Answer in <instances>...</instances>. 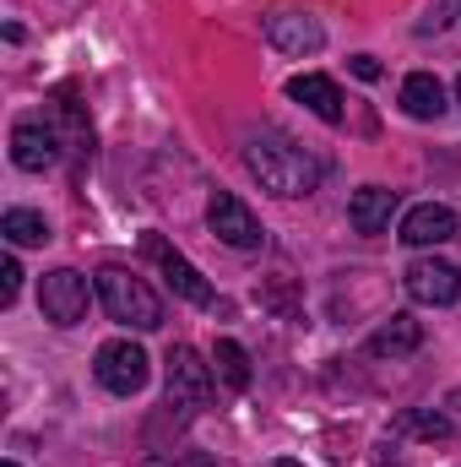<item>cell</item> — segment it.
<instances>
[{
  "label": "cell",
  "instance_id": "obj_25",
  "mask_svg": "<svg viewBox=\"0 0 461 467\" xmlns=\"http://www.w3.org/2000/svg\"><path fill=\"white\" fill-rule=\"evenodd\" d=\"M266 467H299V462L293 457H277V462H266Z\"/></svg>",
  "mask_w": 461,
  "mask_h": 467
},
{
  "label": "cell",
  "instance_id": "obj_17",
  "mask_svg": "<svg viewBox=\"0 0 461 467\" xmlns=\"http://www.w3.org/2000/svg\"><path fill=\"white\" fill-rule=\"evenodd\" d=\"M396 430H402V435H418V441H429V446H446V441L456 435L440 408H407V413L396 419Z\"/></svg>",
  "mask_w": 461,
  "mask_h": 467
},
{
  "label": "cell",
  "instance_id": "obj_23",
  "mask_svg": "<svg viewBox=\"0 0 461 467\" xmlns=\"http://www.w3.org/2000/svg\"><path fill=\"white\" fill-rule=\"evenodd\" d=\"M347 66H353V77H358V82H380V60H374V55H353Z\"/></svg>",
  "mask_w": 461,
  "mask_h": 467
},
{
  "label": "cell",
  "instance_id": "obj_24",
  "mask_svg": "<svg viewBox=\"0 0 461 467\" xmlns=\"http://www.w3.org/2000/svg\"><path fill=\"white\" fill-rule=\"evenodd\" d=\"M402 457H396V441H380L374 446V467H396Z\"/></svg>",
  "mask_w": 461,
  "mask_h": 467
},
{
  "label": "cell",
  "instance_id": "obj_3",
  "mask_svg": "<svg viewBox=\"0 0 461 467\" xmlns=\"http://www.w3.org/2000/svg\"><path fill=\"white\" fill-rule=\"evenodd\" d=\"M207 397H212V364H201V353L196 348H169V413L185 424V419H196L201 408H207Z\"/></svg>",
  "mask_w": 461,
  "mask_h": 467
},
{
  "label": "cell",
  "instance_id": "obj_4",
  "mask_svg": "<svg viewBox=\"0 0 461 467\" xmlns=\"http://www.w3.org/2000/svg\"><path fill=\"white\" fill-rule=\"evenodd\" d=\"M87 277L77 272V266H55V272H44V283H38V310H44V321L49 327H77V321H87Z\"/></svg>",
  "mask_w": 461,
  "mask_h": 467
},
{
  "label": "cell",
  "instance_id": "obj_15",
  "mask_svg": "<svg viewBox=\"0 0 461 467\" xmlns=\"http://www.w3.org/2000/svg\"><path fill=\"white\" fill-rule=\"evenodd\" d=\"M402 109H407L413 119H440L446 115V88H440V77L413 71V77L402 82Z\"/></svg>",
  "mask_w": 461,
  "mask_h": 467
},
{
  "label": "cell",
  "instance_id": "obj_16",
  "mask_svg": "<svg viewBox=\"0 0 461 467\" xmlns=\"http://www.w3.org/2000/svg\"><path fill=\"white\" fill-rule=\"evenodd\" d=\"M49 119H55V130H60L66 152H77V158H93V125H87V115H82L71 99H55Z\"/></svg>",
  "mask_w": 461,
  "mask_h": 467
},
{
  "label": "cell",
  "instance_id": "obj_1",
  "mask_svg": "<svg viewBox=\"0 0 461 467\" xmlns=\"http://www.w3.org/2000/svg\"><path fill=\"white\" fill-rule=\"evenodd\" d=\"M244 169L261 180V191H271L282 202H299L321 185V158L282 130H255L244 141Z\"/></svg>",
  "mask_w": 461,
  "mask_h": 467
},
{
  "label": "cell",
  "instance_id": "obj_18",
  "mask_svg": "<svg viewBox=\"0 0 461 467\" xmlns=\"http://www.w3.org/2000/svg\"><path fill=\"white\" fill-rule=\"evenodd\" d=\"M212 369H218V380H223L229 391H250V353L239 348L233 337H218V348H212Z\"/></svg>",
  "mask_w": 461,
  "mask_h": 467
},
{
  "label": "cell",
  "instance_id": "obj_20",
  "mask_svg": "<svg viewBox=\"0 0 461 467\" xmlns=\"http://www.w3.org/2000/svg\"><path fill=\"white\" fill-rule=\"evenodd\" d=\"M141 467H218L207 451H196V446H169V451H152Z\"/></svg>",
  "mask_w": 461,
  "mask_h": 467
},
{
  "label": "cell",
  "instance_id": "obj_11",
  "mask_svg": "<svg viewBox=\"0 0 461 467\" xmlns=\"http://www.w3.org/2000/svg\"><path fill=\"white\" fill-rule=\"evenodd\" d=\"M456 234H461V218L451 207H440V202H418V207H407V218H402V244H413V250L451 244Z\"/></svg>",
  "mask_w": 461,
  "mask_h": 467
},
{
  "label": "cell",
  "instance_id": "obj_19",
  "mask_svg": "<svg viewBox=\"0 0 461 467\" xmlns=\"http://www.w3.org/2000/svg\"><path fill=\"white\" fill-rule=\"evenodd\" d=\"M0 234L11 244H44L49 239V223L38 213H27V207H11V213H0Z\"/></svg>",
  "mask_w": 461,
  "mask_h": 467
},
{
  "label": "cell",
  "instance_id": "obj_7",
  "mask_svg": "<svg viewBox=\"0 0 461 467\" xmlns=\"http://www.w3.org/2000/svg\"><path fill=\"white\" fill-rule=\"evenodd\" d=\"M93 375H98L104 391L136 397V391L147 386V353L136 348L130 337H115V343H104V348L93 353Z\"/></svg>",
  "mask_w": 461,
  "mask_h": 467
},
{
  "label": "cell",
  "instance_id": "obj_10",
  "mask_svg": "<svg viewBox=\"0 0 461 467\" xmlns=\"http://www.w3.org/2000/svg\"><path fill=\"white\" fill-rule=\"evenodd\" d=\"M266 44L282 49V55H293V60H304V55H315L326 44V27L310 11H271L266 16Z\"/></svg>",
  "mask_w": 461,
  "mask_h": 467
},
{
  "label": "cell",
  "instance_id": "obj_27",
  "mask_svg": "<svg viewBox=\"0 0 461 467\" xmlns=\"http://www.w3.org/2000/svg\"><path fill=\"white\" fill-rule=\"evenodd\" d=\"M456 99H461V82H456Z\"/></svg>",
  "mask_w": 461,
  "mask_h": 467
},
{
  "label": "cell",
  "instance_id": "obj_8",
  "mask_svg": "<svg viewBox=\"0 0 461 467\" xmlns=\"http://www.w3.org/2000/svg\"><path fill=\"white\" fill-rule=\"evenodd\" d=\"M402 288H407L413 305H456L461 299V266L440 261V255H418L402 272Z\"/></svg>",
  "mask_w": 461,
  "mask_h": 467
},
{
  "label": "cell",
  "instance_id": "obj_9",
  "mask_svg": "<svg viewBox=\"0 0 461 467\" xmlns=\"http://www.w3.org/2000/svg\"><path fill=\"white\" fill-rule=\"evenodd\" d=\"M207 223H212V234L229 244V250H261L266 244V229H261V218L239 202V196H229V191H218L212 196V207H207Z\"/></svg>",
  "mask_w": 461,
  "mask_h": 467
},
{
  "label": "cell",
  "instance_id": "obj_14",
  "mask_svg": "<svg viewBox=\"0 0 461 467\" xmlns=\"http://www.w3.org/2000/svg\"><path fill=\"white\" fill-rule=\"evenodd\" d=\"M424 348V327L413 321V316H391L374 337H369V353L374 358H407V353Z\"/></svg>",
  "mask_w": 461,
  "mask_h": 467
},
{
  "label": "cell",
  "instance_id": "obj_2",
  "mask_svg": "<svg viewBox=\"0 0 461 467\" xmlns=\"http://www.w3.org/2000/svg\"><path fill=\"white\" fill-rule=\"evenodd\" d=\"M98 299H104L109 321L130 327V332H158L163 327V299L125 266H104L98 272Z\"/></svg>",
  "mask_w": 461,
  "mask_h": 467
},
{
  "label": "cell",
  "instance_id": "obj_26",
  "mask_svg": "<svg viewBox=\"0 0 461 467\" xmlns=\"http://www.w3.org/2000/svg\"><path fill=\"white\" fill-rule=\"evenodd\" d=\"M0 467H22V462H0Z\"/></svg>",
  "mask_w": 461,
  "mask_h": 467
},
{
  "label": "cell",
  "instance_id": "obj_21",
  "mask_svg": "<svg viewBox=\"0 0 461 467\" xmlns=\"http://www.w3.org/2000/svg\"><path fill=\"white\" fill-rule=\"evenodd\" d=\"M456 16H461V0H429V11H424L418 33H424V38H429V33H446Z\"/></svg>",
  "mask_w": 461,
  "mask_h": 467
},
{
  "label": "cell",
  "instance_id": "obj_13",
  "mask_svg": "<svg viewBox=\"0 0 461 467\" xmlns=\"http://www.w3.org/2000/svg\"><path fill=\"white\" fill-rule=\"evenodd\" d=\"M288 99H293V104H304L310 115L326 119V125H343V119H347L343 93H337V82H332V77H315V71H310V77H293V82H288Z\"/></svg>",
  "mask_w": 461,
  "mask_h": 467
},
{
  "label": "cell",
  "instance_id": "obj_5",
  "mask_svg": "<svg viewBox=\"0 0 461 467\" xmlns=\"http://www.w3.org/2000/svg\"><path fill=\"white\" fill-rule=\"evenodd\" d=\"M66 158V141L55 130V119H16L11 125V163L22 174H49Z\"/></svg>",
  "mask_w": 461,
  "mask_h": 467
},
{
  "label": "cell",
  "instance_id": "obj_6",
  "mask_svg": "<svg viewBox=\"0 0 461 467\" xmlns=\"http://www.w3.org/2000/svg\"><path fill=\"white\" fill-rule=\"evenodd\" d=\"M141 255H147V261H158V272L169 277V288H174L179 299H190V305H201V310L218 299V294H212V283H207V277H201V272H196V266H190V261L163 239V234H152V229L141 234Z\"/></svg>",
  "mask_w": 461,
  "mask_h": 467
},
{
  "label": "cell",
  "instance_id": "obj_22",
  "mask_svg": "<svg viewBox=\"0 0 461 467\" xmlns=\"http://www.w3.org/2000/svg\"><path fill=\"white\" fill-rule=\"evenodd\" d=\"M16 294H22V266H16V255H0V310H11Z\"/></svg>",
  "mask_w": 461,
  "mask_h": 467
},
{
  "label": "cell",
  "instance_id": "obj_12",
  "mask_svg": "<svg viewBox=\"0 0 461 467\" xmlns=\"http://www.w3.org/2000/svg\"><path fill=\"white\" fill-rule=\"evenodd\" d=\"M396 207H402L396 191H385V185H358L353 202H347V223L358 234H385L391 218H396Z\"/></svg>",
  "mask_w": 461,
  "mask_h": 467
}]
</instances>
